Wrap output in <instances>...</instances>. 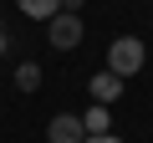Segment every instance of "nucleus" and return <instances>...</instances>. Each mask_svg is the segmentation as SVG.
<instances>
[{
    "instance_id": "3",
    "label": "nucleus",
    "mask_w": 153,
    "mask_h": 143,
    "mask_svg": "<svg viewBox=\"0 0 153 143\" xmlns=\"http://www.w3.org/2000/svg\"><path fill=\"white\" fill-rule=\"evenodd\" d=\"M82 138H87V128H82V118H71V112H56L46 123V143H82Z\"/></svg>"
},
{
    "instance_id": "2",
    "label": "nucleus",
    "mask_w": 153,
    "mask_h": 143,
    "mask_svg": "<svg viewBox=\"0 0 153 143\" xmlns=\"http://www.w3.org/2000/svg\"><path fill=\"white\" fill-rule=\"evenodd\" d=\"M46 41H51L56 51H71L76 41H82V16H66V10H56V16L46 21Z\"/></svg>"
},
{
    "instance_id": "4",
    "label": "nucleus",
    "mask_w": 153,
    "mask_h": 143,
    "mask_svg": "<svg viewBox=\"0 0 153 143\" xmlns=\"http://www.w3.org/2000/svg\"><path fill=\"white\" fill-rule=\"evenodd\" d=\"M87 92H92V102H102V107H107V102H117V97H123V77H112V72H97V77L87 82Z\"/></svg>"
},
{
    "instance_id": "1",
    "label": "nucleus",
    "mask_w": 153,
    "mask_h": 143,
    "mask_svg": "<svg viewBox=\"0 0 153 143\" xmlns=\"http://www.w3.org/2000/svg\"><path fill=\"white\" fill-rule=\"evenodd\" d=\"M143 61H148V46L138 41V36H117L112 46H107V72H112V77H138V72H143Z\"/></svg>"
},
{
    "instance_id": "6",
    "label": "nucleus",
    "mask_w": 153,
    "mask_h": 143,
    "mask_svg": "<svg viewBox=\"0 0 153 143\" xmlns=\"http://www.w3.org/2000/svg\"><path fill=\"white\" fill-rule=\"evenodd\" d=\"M21 5V16H31V21H51L56 10H61V0H16Z\"/></svg>"
},
{
    "instance_id": "9",
    "label": "nucleus",
    "mask_w": 153,
    "mask_h": 143,
    "mask_svg": "<svg viewBox=\"0 0 153 143\" xmlns=\"http://www.w3.org/2000/svg\"><path fill=\"white\" fill-rule=\"evenodd\" d=\"M82 143H123V138H112V133H97V138H82Z\"/></svg>"
},
{
    "instance_id": "10",
    "label": "nucleus",
    "mask_w": 153,
    "mask_h": 143,
    "mask_svg": "<svg viewBox=\"0 0 153 143\" xmlns=\"http://www.w3.org/2000/svg\"><path fill=\"white\" fill-rule=\"evenodd\" d=\"M0 51H5V36H0Z\"/></svg>"
},
{
    "instance_id": "5",
    "label": "nucleus",
    "mask_w": 153,
    "mask_h": 143,
    "mask_svg": "<svg viewBox=\"0 0 153 143\" xmlns=\"http://www.w3.org/2000/svg\"><path fill=\"white\" fill-rule=\"evenodd\" d=\"M82 128H87V138H97V133H112V112H107L102 102H92V107L82 112Z\"/></svg>"
},
{
    "instance_id": "7",
    "label": "nucleus",
    "mask_w": 153,
    "mask_h": 143,
    "mask_svg": "<svg viewBox=\"0 0 153 143\" xmlns=\"http://www.w3.org/2000/svg\"><path fill=\"white\" fill-rule=\"evenodd\" d=\"M36 87H41V66L36 61H21L16 66V92H36Z\"/></svg>"
},
{
    "instance_id": "8",
    "label": "nucleus",
    "mask_w": 153,
    "mask_h": 143,
    "mask_svg": "<svg viewBox=\"0 0 153 143\" xmlns=\"http://www.w3.org/2000/svg\"><path fill=\"white\" fill-rule=\"evenodd\" d=\"M82 5H87V0H61V10H66V16H82Z\"/></svg>"
},
{
    "instance_id": "11",
    "label": "nucleus",
    "mask_w": 153,
    "mask_h": 143,
    "mask_svg": "<svg viewBox=\"0 0 153 143\" xmlns=\"http://www.w3.org/2000/svg\"><path fill=\"white\" fill-rule=\"evenodd\" d=\"M0 5H5V0H0Z\"/></svg>"
}]
</instances>
